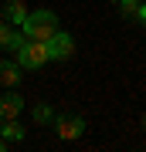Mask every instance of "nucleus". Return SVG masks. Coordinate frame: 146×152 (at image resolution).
<instances>
[{
	"instance_id": "obj_1",
	"label": "nucleus",
	"mask_w": 146,
	"mask_h": 152,
	"mask_svg": "<svg viewBox=\"0 0 146 152\" xmlns=\"http://www.w3.org/2000/svg\"><path fill=\"white\" fill-rule=\"evenodd\" d=\"M54 31H58V17L51 10H34V14H27L24 24H21L24 41H48Z\"/></svg>"
},
{
	"instance_id": "obj_2",
	"label": "nucleus",
	"mask_w": 146,
	"mask_h": 152,
	"mask_svg": "<svg viewBox=\"0 0 146 152\" xmlns=\"http://www.w3.org/2000/svg\"><path fill=\"white\" fill-rule=\"evenodd\" d=\"M48 44L44 41H24L21 48H17V64L27 68V71H34V68H41V64H48Z\"/></svg>"
},
{
	"instance_id": "obj_3",
	"label": "nucleus",
	"mask_w": 146,
	"mask_h": 152,
	"mask_svg": "<svg viewBox=\"0 0 146 152\" xmlns=\"http://www.w3.org/2000/svg\"><path fill=\"white\" fill-rule=\"evenodd\" d=\"M44 44H48V58H54V61H65V58H71V54H75V41H71V34L54 31Z\"/></svg>"
},
{
	"instance_id": "obj_4",
	"label": "nucleus",
	"mask_w": 146,
	"mask_h": 152,
	"mask_svg": "<svg viewBox=\"0 0 146 152\" xmlns=\"http://www.w3.org/2000/svg\"><path fill=\"white\" fill-rule=\"evenodd\" d=\"M21 112H24V98L17 95V91L0 95V122H10V118H17Z\"/></svg>"
},
{
	"instance_id": "obj_5",
	"label": "nucleus",
	"mask_w": 146,
	"mask_h": 152,
	"mask_svg": "<svg viewBox=\"0 0 146 152\" xmlns=\"http://www.w3.org/2000/svg\"><path fill=\"white\" fill-rule=\"evenodd\" d=\"M58 135L61 139H78L82 132H85V118H58Z\"/></svg>"
},
{
	"instance_id": "obj_6",
	"label": "nucleus",
	"mask_w": 146,
	"mask_h": 152,
	"mask_svg": "<svg viewBox=\"0 0 146 152\" xmlns=\"http://www.w3.org/2000/svg\"><path fill=\"white\" fill-rule=\"evenodd\" d=\"M21 44H24V34H21V31H10V27H4V24H0V48L17 51Z\"/></svg>"
},
{
	"instance_id": "obj_7",
	"label": "nucleus",
	"mask_w": 146,
	"mask_h": 152,
	"mask_svg": "<svg viewBox=\"0 0 146 152\" xmlns=\"http://www.w3.org/2000/svg\"><path fill=\"white\" fill-rule=\"evenodd\" d=\"M21 64H0V85H7V88H14L17 81H21Z\"/></svg>"
},
{
	"instance_id": "obj_8",
	"label": "nucleus",
	"mask_w": 146,
	"mask_h": 152,
	"mask_svg": "<svg viewBox=\"0 0 146 152\" xmlns=\"http://www.w3.org/2000/svg\"><path fill=\"white\" fill-rule=\"evenodd\" d=\"M0 135H4V139H10V142H21V139H24V129L17 125V118H10V122H4Z\"/></svg>"
},
{
	"instance_id": "obj_9",
	"label": "nucleus",
	"mask_w": 146,
	"mask_h": 152,
	"mask_svg": "<svg viewBox=\"0 0 146 152\" xmlns=\"http://www.w3.org/2000/svg\"><path fill=\"white\" fill-rule=\"evenodd\" d=\"M7 17H10L14 24H24V17H27V7L21 4V0H10V4H7Z\"/></svg>"
},
{
	"instance_id": "obj_10",
	"label": "nucleus",
	"mask_w": 146,
	"mask_h": 152,
	"mask_svg": "<svg viewBox=\"0 0 146 152\" xmlns=\"http://www.w3.org/2000/svg\"><path fill=\"white\" fill-rule=\"evenodd\" d=\"M119 10H122V17H136V10H139V0H119Z\"/></svg>"
},
{
	"instance_id": "obj_11",
	"label": "nucleus",
	"mask_w": 146,
	"mask_h": 152,
	"mask_svg": "<svg viewBox=\"0 0 146 152\" xmlns=\"http://www.w3.org/2000/svg\"><path fill=\"white\" fill-rule=\"evenodd\" d=\"M34 122H51V108L48 105H38L34 108Z\"/></svg>"
},
{
	"instance_id": "obj_12",
	"label": "nucleus",
	"mask_w": 146,
	"mask_h": 152,
	"mask_svg": "<svg viewBox=\"0 0 146 152\" xmlns=\"http://www.w3.org/2000/svg\"><path fill=\"white\" fill-rule=\"evenodd\" d=\"M136 17H139V24L146 27V0H139V10H136Z\"/></svg>"
},
{
	"instance_id": "obj_13",
	"label": "nucleus",
	"mask_w": 146,
	"mask_h": 152,
	"mask_svg": "<svg viewBox=\"0 0 146 152\" xmlns=\"http://www.w3.org/2000/svg\"><path fill=\"white\" fill-rule=\"evenodd\" d=\"M0 24H4V10H0Z\"/></svg>"
},
{
	"instance_id": "obj_14",
	"label": "nucleus",
	"mask_w": 146,
	"mask_h": 152,
	"mask_svg": "<svg viewBox=\"0 0 146 152\" xmlns=\"http://www.w3.org/2000/svg\"><path fill=\"white\" fill-rule=\"evenodd\" d=\"M143 129H146V115H143Z\"/></svg>"
},
{
	"instance_id": "obj_15",
	"label": "nucleus",
	"mask_w": 146,
	"mask_h": 152,
	"mask_svg": "<svg viewBox=\"0 0 146 152\" xmlns=\"http://www.w3.org/2000/svg\"><path fill=\"white\" fill-rule=\"evenodd\" d=\"M0 149H4V139H0Z\"/></svg>"
},
{
	"instance_id": "obj_16",
	"label": "nucleus",
	"mask_w": 146,
	"mask_h": 152,
	"mask_svg": "<svg viewBox=\"0 0 146 152\" xmlns=\"http://www.w3.org/2000/svg\"><path fill=\"white\" fill-rule=\"evenodd\" d=\"M112 4H119V0H112Z\"/></svg>"
}]
</instances>
